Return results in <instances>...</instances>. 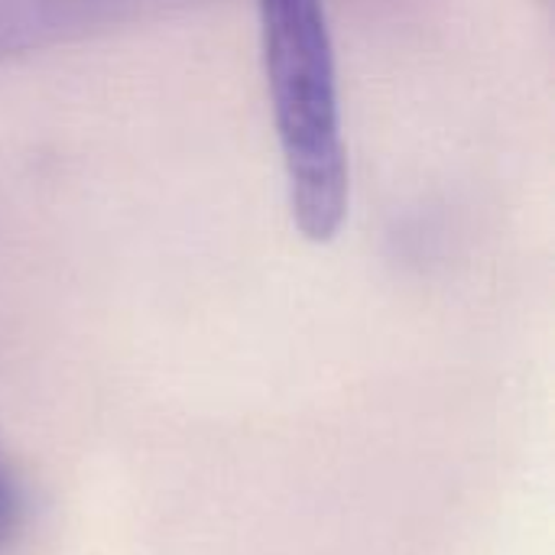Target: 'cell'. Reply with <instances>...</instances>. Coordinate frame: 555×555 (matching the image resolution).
<instances>
[{
	"label": "cell",
	"instance_id": "1",
	"mask_svg": "<svg viewBox=\"0 0 555 555\" xmlns=\"http://www.w3.org/2000/svg\"><path fill=\"white\" fill-rule=\"evenodd\" d=\"M267 88L296 228L322 244L348 218V150L322 0H257Z\"/></svg>",
	"mask_w": 555,
	"mask_h": 555
},
{
	"label": "cell",
	"instance_id": "2",
	"mask_svg": "<svg viewBox=\"0 0 555 555\" xmlns=\"http://www.w3.org/2000/svg\"><path fill=\"white\" fill-rule=\"evenodd\" d=\"M150 0H0V59L117 20Z\"/></svg>",
	"mask_w": 555,
	"mask_h": 555
},
{
	"label": "cell",
	"instance_id": "3",
	"mask_svg": "<svg viewBox=\"0 0 555 555\" xmlns=\"http://www.w3.org/2000/svg\"><path fill=\"white\" fill-rule=\"evenodd\" d=\"M13 514H16V504H13V498L7 494V488L0 485V543H3V537L10 533V527H13Z\"/></svg>",
	"mask_w": 555,
	"mask_h": 555
}]
</instances>
